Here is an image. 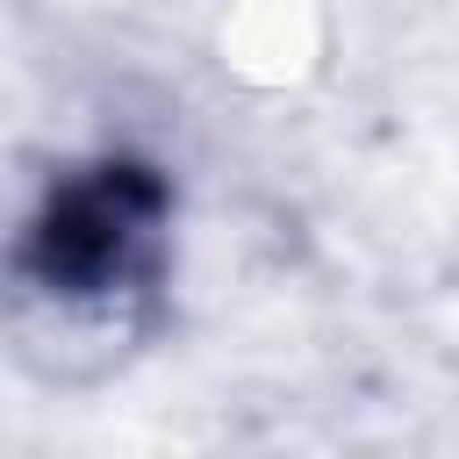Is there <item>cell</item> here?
Here are the masks:
<instances>
[{
    "mask_svg": "<svg viewBox=\"0 0 459 459\" xmlns=\"http://www.w3.org/2000/svg\"><path fill=\"white\" fill-rule=\"evenodd\" d=\"M172 230V179L151 158L108 151L50 179L36 215L22 222V280L50 301H115L158 280Z\"/></svg>",
    "mask_w": 459,
    "mask_h": 459,
    "instance_id": "obj_1",
    "label": "cell"
}]
</instances>
